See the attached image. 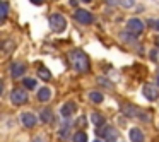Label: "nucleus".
I'll return each instance as SVG.
<instances>
[{"label":"nucleus","instance_id":"1","mask_svg":"<svg viewBox=\"0 0 159 142\" xmlns=\"http://www.w3.org/2000/svg\"><path fill=\"white\" fill-rule=\"evenodd\" d=\"M69 60L72 63V67L77 70V72H87L89 70V60H87V55L80 50H74L70 52Z\"/></svg>","mask_w":159,"mask_h":142},{"label":"nucleus","instance_id":"9","mask_svg":"<svg viewBox=\"0 0 159 142\" xmlns=\"http://www.w3.org/2000/svg\"><path fill=\"white\" fill-rule=\"evenodd\" d=\"M144 96L147 98V99H151V101H154V99H157V91H156V87H152V86H149V84H145L144 86Z\"/></svg>","mask_w":159,"mask_h":142},{"label":"nucleus","instance_id":"8","mask_svg":"<svg viewBox=\"0 0 159 142\" xmlns=\"http://www.w3.org/2000/svg\"><path fill=\"white\" fill-rule=\"evenodd\" d=\"M11 72H12V77H22L24 72H26V65L21 63V62H16V63H12Z\"/></svg>","mask_w":159,"mask_h":142},{"label":"nucleus","instance_id":"28","mask_svg":"<svg viewBox=\"0 0 159 142\" xmlns=\"http://www.w3.org/2000/svg\"><path fill=\"white\" fill-rule=\"evenodd\" d=\"M156 43H157V46H159V36H157V39H156Z\"/></svg>","mask_w":159,"mask_h":142},{"label":"nucleus","instance_id":"14","mask_svg":"<svg viewBox=\"0 0 159 142\" xmlns=\"http://www.w3.org/2000/svg\"><path fill=\"white\" fill-rule=\"evenodd\" d=\"M91 118H93V123L96 125L98 128L103 127V125H104V117H103L101 113H96V111H94V113L91 115Z\"/></svg>","mask_w":159,"mask_h":142},{"label":"nucleus","instance_id":"23","mask_svg":"<svg viewBox=\"0 0 159 142\" xmlns=\"http://www.w3.org/2000/svg\"><path fill=\"white\" fill-rule=\"evenodd\" d=\"M33 142H46V139L41 137V135H38V137H34V140H33Z\"/></svg>","mask_w":159,"mask_h":142},{"label":"nucleus","instance_id":"25","mask_svg":"<svg viewBox=\"0 0 159 142\" xmlns=\"http://www.w3.org/2000/svg\"><path fill=\"white\" fill-rule=\"evenodd\" d=\"M152 28L157 29V31H159V21H154V22H152Z\"/></svg>","mask_w":159,"mask_h":142},{"label":"nucleus","instance_id":"18","mask_svg":"<svg viewBox=\"0 0 159 142\" xmlns=\"http://www.w3.org/2000/svg\"><path fill=\"white\" fill-rule=\"evenodd\" d=\"M135 33H123V34H121V39H123V41H127V43H134L135 41Z\"/></svg>","mask_w":159,"mask_h":142},{"label":"nucleus","instance_id":"10","mask_svg":"<svg viewBox=\"0 0 159 142\" xmlns=\"http://www.w3.org/2000/svg\"><path fill=\"white\" fill-rule=\"evenodd\" d=\"M130 140L132 142H144V134L140 128H132L130 130Z\"/></svg>","mask_w":159,"mask_h":142},{"label":"nucleus","instance_id":"15","mask_svg":"<svg viewBox=\"0 0 159 142\" xmlns=\"http://www.w3.org/2000/svg\"><path fill=\"white\" fill-rule=\"evenodd\" d=\"M38 74H39V77H41L43 80H50V79H52V72H50L46 67H39Z\"/></svg>","mask_w":159,"mask_h":142},{"label":"nucleus","instance_id":"16","mask_svg":"<svg viewBox=\"0 0 159 142\" xmlns=\"http://www.w3.org/2000/svg\"><path fill=\"white\" fill-rule=\"evenodd\" d=\"M74 142H87V134L82 130L75 132V135H74Z\"/></svg>","mask_w":159,"mask_h":142},{"label":"nucleus","instance_id":"24","mask_svg":"<svg viewBox=\"0 0 159 142\" xmlns=\"http://www.w3.org/2000/svg\"><path fill=\"white\" fill-rule=\"evenodd\" d=\"M31 2H33V4H34V5H41L43 2H45V0H31Z\"/></svg>","mask_w":159,"mask_h":142},{"label":"nucleus","instance_id":"6","mask_svg":"<svg viewBox=\"0 0 159 142\" xmlns=\"http://www.w3.org/2000/svg\"><path fill=\"white\" fill-rule=\"evenodd\" d=\"M127 28H128V31L135 33V34H140V33L144 31V22H142L140 19L134 17V19H130V21L127 22Z\"/></svg>","mask_w":159,"mask_h":142},{"label":"nucleus","instance_id":"21","mask_svg":"<svg viewBox=\"0 0 159 142\" xmlns=\"http://www.w3.org/2000/svg\"><path fill=\"white\" fill-rule=\"evenodd\" d=\"M24 86L28 87V89H34V87H36V80L34 79H24Z\"/></svg>","mask_w":159,"mask_h":142},{"label":"nucleus","instance_id":"27","mask_svg":"<svg viewBox=\"0 0 159 142\" xmlns=\"http://www.w3.org/2000/svg\"><path fill=\"white\" fill-rule=\"evenodd\" d=\"M82 2H86V4H89V2H93V0H82Z\"/></svg>","mask_w":159,"mask_h":142},{"label":"nucleus","instance_id":"30","mask_svg":"<svg viewBox=\"0 0 159 142\" xmlns=\"http://www.w3.org/2000/svg\"><path fill=\"white\" fill-rule=\"evenodd\" d=\"M94 142H101V140H94Z\"/></svg>","mask_w":159,"mask_h":142},{"label":"nucleus","instance_id":"26","mask_svg":"<svg viewBox=\"0 0 159 142\" xmlns=\"http://www.w3.org/2000/svg\"><path fill=\"white\" fill-rule=\"evenodd\" d=\"M70 5H74V7H75V5H77V0H70Z\"/></svg>","mask_w":159,"mask_h":142},{"label":"nucleus","instance_id":"20","mask_svg":"<svg viewBox=\"0 0 159 142\" xmlns=\"http://www.w3.org/2000/svg\"><path fill=\"white\" fill-rule=\"evenodd\" d=\"M120 4L123 5L125 9H132L135 5V0H120Z\"/></svg>","mask_w":159,"mask_h":142},{"label":"nucleus","instance_id":"22","mask_svg":"<svg viewBox=\"0 0 159 142\" xmlns=\"http://www.w3.org/2000/svg\"><path fill=\"white\" fill-rule=\"evenodd\" d=\"M99 82L103 84V86H108V87H111V82H108V80H104L103 77H99Z\"/></svg>","mask_w":159,"mask_h":142},{"label":"nucleus","instance_id":"11","mask_svg":"<svg viewBox=\"0 0 159 142\" xmlns=\"http://www.w3.org/2000/svg\"><path fill=\"white\" fill-rule=\"evenodd\" d=\"M50 98H52V91L48 89V87H41V89L38 91V99L39 101H43V103H45V101H48Z\"/></svg>","mask_w":159,"mask_h":142},{"label":"nucleus","instance_id":"19","mask_svg":"<svg viewBox=\"0 0 159 142\" xmlns=\"http://www.w3.org/2000/svg\"><path fill=\"white\" fill-rule=\"evenodd\" d=\"M0 11H2V21H5V19H7V12H9L7 2H2V5H0Z\"/></svg>","mask_w":159,"mask_h":142},{"label":"nucleus","instance_id":"3","mask_svg":"<svg viewBox=\"0 0 159 142\" xmlns=\"http://www.w3.org/2000/svg\"><path fill=\"white\" fill-rule=\"evenodd\" d=\"M99 137H104L108 142H115L116 140V130H115L113 127H110V125H103V127H99L98 128V132H96Z\"/></svg>","mask_w":159,"mask_h":142},{"label":"nucleus","instance_id":"7","mask_svg":"<svg viewBox=\"0 0 159 142\" xmlns=\"http://www.w3.org/2000/svg\"><path fill=\"white\" fill-rule=\"evenodd\" d=\"M21 121H22V125H24V127L33 128L36 123H38V118H36L33 113H29V111H28V113H22L21 115Z\"/></svg>","mask_w":159,"mask_h":142},{"label":"nucleus","instance_id":"12","mask_svg":"<svg viewBox=\"0 0 159 142\" xmlns=\"http://www.w3.org/2000/svg\"><path fill=\"white\" fill-rule=\"evenodd\" d=\"M75 104H74V103H65V104H63V106H62V115H63V117H70V115H72L74 113V111H75Z\"/></svg>","mask_w":159,"mask_h":142},{"label":"nucleus","instance_id":"29","mask_svg":"<svg viewBox=\"0 0 159 142\" xmlns=\"http://www.w3.org/2000/svg\"><path fill=\"white\" fill-rule=\"evenodd\" d=\"M157 84H159V72H157Z\"/></svg>","mask_w":159,"mask_h":142},{"label":"nucleus","instance_id":"5","mask_svg":"<svg viewBox=\"0 0 159 142\" xmlns=\"http://www.w3.org/2000/svg\"><path fill=\"white\" fill-rule=\"evenodd\" d=\"M75 19L80 22V24H91L94 22V16L91 12H87L86 9H77L75 11Z\"/></svg>","mask_w":159,"mask_h":142},{"label":"nucleus","instance_id":"2","mask_svg":"<svg viewBox=\"0 0 159 142\" xmlns=\"http://www.w3.org/2000/svg\"><path fill=\"white\" fill-rule=\"evenodd\" d=\"M50 28L55 33H63L67 28V21L62 14H52L50 16Z\"/></svg>","mask_w":159,"mask_h":142},{"label":"nucleus","instance_id":"13","mask_svg":"<svg viewBox=\"0 0 159 142\" xmlns=\"http://www.w3.org/2000/svg\"><path fill=\"white\" fill-rule=\"evenodd\" d=\"M39 118H41V121L43 123H50L52 121V118H53V113H52V110H48V108H45V110L39 113Z\"/></svg>","mask_w":159,"mask_h":142},{"label":"nucleus","instance_id":"4","mask_svg":"<svg viewBox=\"0 0 159 142\" xmlns=\"http://www.w3.org/2000/svg\"><path fill=\"white\" fill-rule=\"evenodd\" d=\"M28 91H24V89H14L12 91V94H11V101L14 104H24L26 101H28Z\"/></svg>","mask_w":159,"mask_h":142},{"label":"nucleus","instance_id":"17","mask_svg":"<svg viewBox=\"0 0 159 142\" xmlns=\"http://www.w3.org/2000/svg\"><path fill=\"white\" fill-rule=\"evenodd\" d=\"M89 98H91L93 103H101V101H103V94H101L99 91H93V93L89 94Z\"/></svg>","mask_w":159,"mask_h":142}]
</instances>
